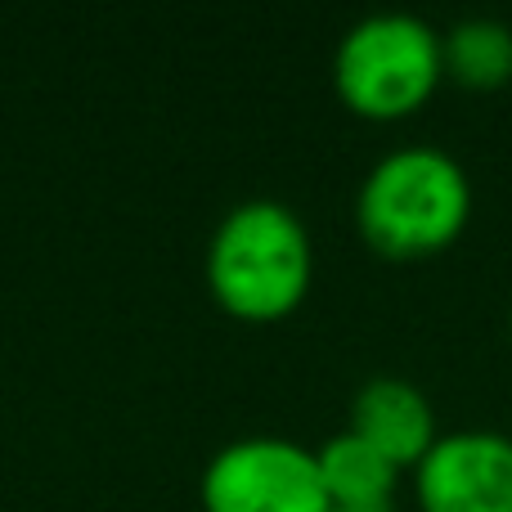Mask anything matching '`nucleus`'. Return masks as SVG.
Listing matches in <instances>:
<instances>
[{"instance_id":"obj_1","label":"nucleus","mask_w":512,"mask_h":512,"mask_svg":"<svg viewBox=\"0 0 512 512\" xmlns=\"http://www.w3.org/2000/svg\"><path fill=\"white\" fill-rule=\"evenodd\" d=\"M472 216V180L436 144H405L373 162L355 198V221L373 252L414 261L450 248Z\"/></svg>"},{"instance_id":"obj_5","label":"nucleus","mask_w":512,"mask_h":512,"mask_svg":"<svg viewBox=\"0 0 512 512\" xmlns=\"http://www.w3.org/2000/svg\"><path fill=\"white\" fill-rule=\"evenodd\" d=\"M414 495L423 512H512V436L441 432L414 463Z\"/></svg>"},{"instance_id":"obj_9","label":"nucleus","mask_w":512,"mask_h":512,"mask_svg":"<svg viewBox=\"0 0 512 512\" xmlns=\"http://www.w3.org/2000/svg\"><path fill=\"white\" fill-rule=\"evenodd\" d=\"M364 512H391V508H364Z\"/></svg>"},{"instance_id":"obj_2","label":"nucleus","mask_w":512,"mask_h":512,"mask_svg":"<svg viewBox=\"0 0 512 512\" xmlns=\"http://www.w3.org/2000/svg\"><path fill=\"white\" fill-rule=\"evenodd\" d=\"M315 274L310 234L288 203L248 198L230 207L207 243V288L230 315L270 324L301 306Z\"/></svg>"},{"instance_id":"obj_8","label":"nucleus","mask_w":512,"mask_h":512,"mask_svg":"<svg viewBox=\"0 0 512 512\" xmlns=\"http://www.w3.org/2000/svg\"><path fill=\"white\" fill-rule=\"evenodd\" d=\"M445 77L468 90H495L512 77V27L499 18H459L441 36Z\"/></svg>"},{"instance_id":"obj_6","label":"nucleus","mask_w":512,"mask_h":512,"mask_svg":"<svg viewBox=\"0 0 512 512\" xmlns=\"http://www.w3.org/2000/svg\"><path fill=\"white\" fill-rule=\"evenodd\" d=\"M351 432L387 454L396 468H414L436 445V409L414 382L369 378L351 400Z\"/></svg>"},{"instance_id":"obj_3","label":"nucleus","mask_w":512,"mask_h":512,"mask_svg":"<svg viewBox=\"0 0 512 512\" xmlns=\"http://www.w3.org/2000/svg\"><path fill=\"white\" fill-rule=\"evenodd\" d=\"M337 95L351 113L373 122L409 117L436 95L445 81L441 36L418 14H369L346 27L333 54Z\"/></svg>"},{"instance_id":"obj_7","label":"nucleus","mask_w":512,"mask_h":512,"mask_svg":"<svg viewBox=\"0 0 512 512\" xmlns=\"http://www.w3.org/2000/svg\"><path fill=\"white\" fill-rule=\"evenodd\" d=\"M319 463V481H324V495L333 512H364V508H387L391 495H396L400 468L378 454L369 441L346 427L333 441H324L315 450Z\"/></svg>"},{"instance_id":"obj_10","label":"nucleus","mask_w":512,"mask_h":512,"mask_svg":"<svg viewBox=\"0 0 512 512\" xmlns=\"http://www.w3.org/2000/svg\"><path fill=\"white\" fill-rule=\"evenodd\" d=\"M508 333H512V324H508Z\"/></svg>"},{"instance_id":"obj_4","label":"nucleus","mask_w":512,"mask_h":512,"mask_svg":"<svg viewBox=\"0 0 512 512\" xmlns=\"http://www.w3.org/2000/svg\"><path fill=\"white\" fill-rule=\"evenodd\" d=\"M203 512H333L315 450L288 436H239L207 459Z\"/></svg>"}]
</instances>
